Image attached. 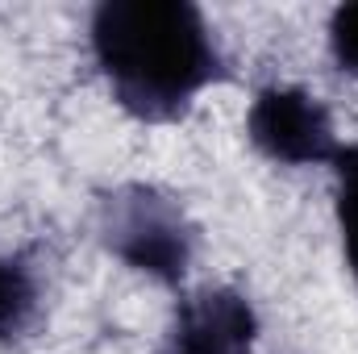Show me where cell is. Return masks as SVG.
Segmentation results:
<instances>
[{"instance_id": "cell-1", "label": "cell", "mask_w": 358, "mask_h": 354, "mask_svg": "<svg viewBox=\"0 0 358 354\" xmlns=\"http://www.w3.org/2000/svg\"><path fill=\"white\" fill-rule=\"evenodd\" d=\"M96 63L125 113L176 121L221 76L204 17L183 0H108L92 17Z\"/></svg>"}, {"instance_id": "cell-2", "label": "cell", "mask_w": 358, "mask_h": 354, "mask_svg": "<svg viewBox=\"0 0 358 354\" xmlns=\"http://www.w3.org/2000/svg\"><path fill=\"white\" fill-rule=\"evenodd\" d=\"M100 229L117 259L155 275L159 283H179L192 259V225L171 196L146 183H125L104 196Z\"/></svg>"}, {"instance_id": "cell-3", "label": "cell", "mask_w": 358, "mask_h": 354, "mask_svg": "<svg viewBox=\"0 0 358 354\" xmlns=\"http://www.w3.org/2000/svg\"><path fill=\"white\" fill-rule=\"evenodd\" d=\"M246 129H250V142H255L267 159L292 163V167L325 163V159H334V150H338V146H334L329 113L300 88L259 92V100L250 104Z\"/></svg>"}, {"instance_id": "cell-4", "label": "cell", "mask_w": 358, "mask_h": 354, "mask_svg": "<svg viewBox=\"0 0 358 354\" xmlns=\"http://www.w3.org/2000/svg\"><path fill=\"white\" fill-rule=\"evenodd\" d=\"M259 317L234 288H208L179 304L171 354H250Z\"/></svg>"}, {"instance_id": "cell-5", "label": "cell", "mask_w": 358, "mask_h": 354, "mask_svg": "<svg viewBox=\"0 0 358 354\" xmlns=\"http://www.w3.org/2000/svg\"><path fill=\"white\" fill-rule=\"evenodd\" d=\"M338 167V225H342V246L350 271L358 275V146H338L334 159Z\"/></svg>"}, {"instance_id": "cell-6", "label": "cell", "mask_w": 358, "mask_h": 354, "mask_svg": "<svg viewBox=\"0 0 358 354\" xmlns=\"http://www.w3.org/2000/svg\"><path fill=\"white\" fill-rule=\"evenodd\" d=\"M34 304H38V292H34L29 271L21 263L0 259V338L21 334L34 317Z\"/></svg>"}, {"instance_id": "cell-7", "label": "cell", "mask_w": 358, "mask_h": 354, "mask_svg": "<svg viewBox=\"0 0 358 354\" xmlns=\"http://www.w3.org/2000/svg\"><path fill=\"white\" fill-rule=\"evenodd\" d=\"M329 46L342 71L358 76V4H342L329 21Z\"/></svg>"}]
</instances>
